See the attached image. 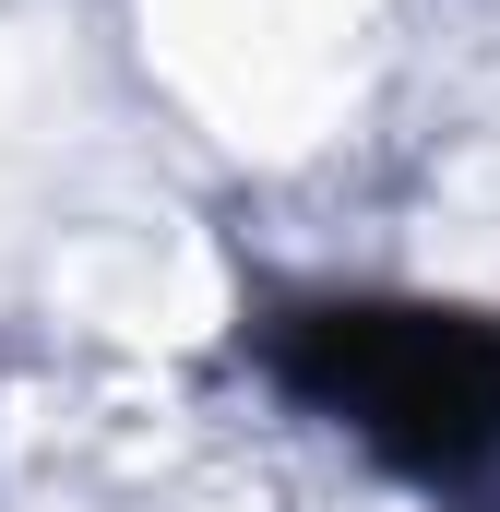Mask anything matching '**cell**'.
<instances>
[{"label":"cell","mask_w":500,"mask_h":512,"mask_svg":"<svg viewBox=\"0 0 500 512\" xmlns=\"http://www.w3.org/2000/svg\"><path fill=\"white\" fill-rule=\"evenodd\" d=\"M310 382L370 441L417 453V465H465L500 441V322H477V310H334Z\"/></svg>","instance_id":"obj_1"}]
</instances>
